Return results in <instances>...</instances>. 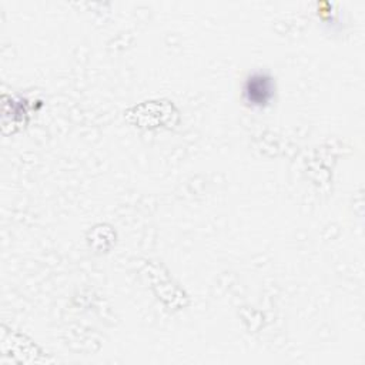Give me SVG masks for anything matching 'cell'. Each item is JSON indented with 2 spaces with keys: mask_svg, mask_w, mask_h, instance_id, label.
<instances>
[{
  "mask_svg": "<svg viewBox=\"0 0 365 365\" xmlns=\"http://www.w3.org/2000/svg\"><path fill=\"white\" fill-rule=\"evenodd\" d=\"M274 96V81L265 73L250 76L244 84V97L252 106H265Z\"/></svg>",
  "mask_w": 365,
  "mask_h": 365,
  "instance_id": "6da1fadb",
  "label": "cell"
}]
</instances>
